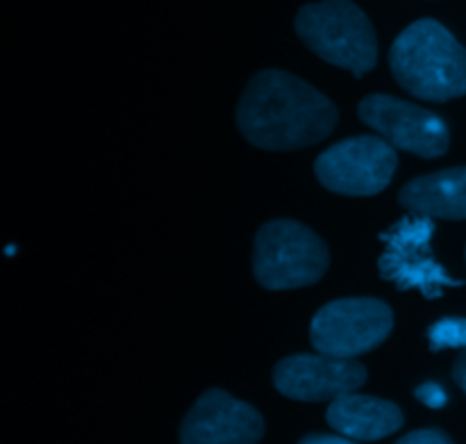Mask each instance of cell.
I'll list each match as a JSON object with an SVG mask.
<instances>
[{
    "instance_id": "52a82bcc",
    "label": "cell",
    "mask_w": 466,
    "mask_h": 444,
    "mask_svg": "<svg viewBox=\"0 0 466 444\" xmlns=\"http://www.w3.org/2000/svg\"><path fill=\"white\" fill-rule=\"evenodd\" d=\"M396 149L382 137H350L330 146L314 162L326 190L344 196H373L385 190L396 171Z\"/></svg>"
},
{
    "instance_id": "8fae6325",
    "label": "cell",
    "mask_w": 466,
    "mask_h": 444,
    "mask_svg": "<svg viewBox=\"0 0 466 444\" xmlns=\"http://www.w3.org/2000/svg\"><path fill=\"white\" fill-rule=\"evenodd\" d=\"M328 424L341 436L358 442H373L403 427V413L396 404L367 395H341L328 406Z\"/></svg>"
},
{
    "instance_id": "8992f818",
    "label": "cell",
    "mask_w": 466,
    "mask_h": 444,
    "mask_svg": "<svg viewBox=\"0 0 466 444\" xmlns=\"http://www.w3.org/2000/svg\"><path fill=\"white\" fill-rule=\"evenodd\" d=\"M394 315L378 299H339L323 305L312 319L309 340L319 354L355 358L390 337Z\"/></svg>"
},
{
    "instance_id": "ba28073f",
    "label": "cell",
    "mask_w": 466,
    "mask_h": 444,
    "mask_svg": "<svg viewBox=\"0 0 466 444\" xmlns=\"http://www.w3.org/2000/svg\"><path fill=\"white\" fill-rule=\"evenodd\" d=\"M360 119L387 144L419 158H440L449 150L451 137L444 119L408 100L373 94L360 103Z\"/></svg>"
},
{
    "instance_id": "3957f363",
    "label": "cell",
    "mask_w": 466,
    "mask_h": 444,
    "mask_svg": "<svg viewBox=\"0 0 466 444\" xmlns=\"http://www.w3.org/2000/svg\"><path fill=\"white\" fill-rule=\"evenodd\" d=\"M296 32L312 53L355 77L376 67V32L362 9L350 0H321L305 5L296 16Z\"/></svg>"
},
{
    "instance_id": "30bf717a",
    "label": "cell",
    "mask_w": 466,
    "mask_h": 444,
    "mask_svg": "<svg viewBox=\"0 0 466 444\" xmlns=\"http://www.w3.org/2000/svg\"><path fill=\"white\" fill-rule=\"evenodd\" d=\"M262 436V415L223 390L205 392L180 427V444H258Z\"/></svg>"
},
{
    "instance_id": "5bb4252c",
    "label": "cell",
    "mask_w": 466,
    "mask_h": 444,
    "mask_svg": "<svg viewBox=\"0 0 466 444\" xmlns=\"http://www.w3.org/2000/svg\"><path fill=\"white\" fill-rule=\"evenodd\" d=\"M417 399L421 404H426L428 408H444L446 401H449V395L437 383H423L421 387H417Z\"/></svg>"
},
{
    "instance_id": "5b68a950",
    "label": "cell",
    "mask_w": 466,
    "mask_h": 444,
    "mask_svg": "<svg viewBox=\"0 0 466 444\" xmlns=\"http://www.w3.org/2000/svg\"><path fill=\"white\" fill-rule=\"evenodd\" d=\"M435 235V222L423 214H410L396 222L380 235L385 242L378 269L385 281L394 283L399 290H419L426 299H440L444 287H462L446 274L431 251Z\"/></svg>"
},
{
    "instance_id": "9c48e42d",
    "label": "cell",
    "mask_w": 466,
    "mask_h": 444,
    "mask_svg": "<svg viewBox=\"0 0 466 444\" xmlns=\"http://www.w3.org/2000/svg\"><path fill=\"white\" fill-rule=\"evenodd\" d=\"M367 381V369L353 358L326 354H299L280 360L273 372L278 392L296 401H335Z\"/></svg>"
},
{
    "instance_id": "9a60e30c",
    "label": "cell",
    "mask_w": 466,
    "mask_h": 444,
    "mask_svg": "<svg viewBox=\"0 0 466 444\" xmlns=\"http://www.w3.org/2000/svg\"><path fill=\"white\" fill-rule=\"evenodd\" d=\"M396 444H455L446 433L435 431V429H423V431L408 433L405 438H400Z\"/></svg>"
},
{
    "instance_id": "7a4b0ae2",
    "label": "cell",
    "mask_w": 466,
    "mask_h": 444,
    "mask_svg": "<svg viewBox=\"0 0 466 444\" xmlns=\"http://www.w3.org/2000/svg\"><path fill=\"white\" fill-rule=\"evenodd\" d=\"M390 64L396 82L419 98L444 103L466 94V48L432 18L396 36Z\"/></svg>"
},
{
    "instance_id": "7c38bea8",
    "label": "cell",
    "mask_w": 466,
    "mask_h": 444,
    "mask_svg": "<svg viewBox=\"0 0 466 444\" xmlns=\"http://www.w3.org/2000/svg\"><path fill=\"white\" fill-rule=\"evenodd\" d=\"M400 205L431 219H466V167L414 178L400 190Z\"/></svg>"
},
{
    "instance_id": "4fadbf2b",
    "label": "cell",
    "mask_w": 466,
    "mask_h": 444,
    "mask_svg": "<svg viewBox=\"0 0 466 444\" xmlns=\"http://www.w3.org/2000/svg\"><path fill=\"white\" fill-rule=\"evenodd\" d=\"M431 349H466V317H446L440 319L428 328Z\"/></svg>"
},
{
    "instance_id": "e0dca14e",
    "label": "cell",
    "mask_w": 466,
    "mask_h": 444,
    "mask_svg": "<svg viewBox=\"0 0 466 444\" xmlns=\"http://www.w3.org/2000/svg\"><path fill=\"white\" fill-rule=\"evenodd\" d=\"M453 378H455V383H458V386L466 392V349L458 356V360H455Z\"/></svg>"
},
{
    "instance_id": "6da1fadb",
    "label": "cell",
    "mask_w": 466,
    "mask_h": 444,
    "mask_svg": "<svg viewBox=\"0 0 466 444\" xmlns=\"http://www.w3.org/2000/svg\"><path fill=\"white\" fill-rule=\"evenodd\" d=\"M337 108L312 85L285 71H262L248 82L237 108V126L264 150H296L332 132Z\"/></svg>"
},
{
    "instance_id": "2e32d148",
    "label": "cell",
    "mask_w": 466,
    "mask_h": 444,
    "mask_svg": "<svg viewBox=\"0 0 466 444\" xmlns=\"http://www.w3.org/2000/svg\"><path fill=\"white\" fill-rule=\"evenodd\" d=\"M299 444H358V440H350L346 436H309Z\"/></svg>"
},
{
    "instance_id": "277c9868",
    "label": "cell",
    "mask_w": 466,
    "mask_h": 444,
    "mask_svg": "<svg viewBox=\"0 0 466 444\" xmlns=\"http://www.w3.org/2000/svg\"><path fill=\"white\" fill-rule=\"evenodd\" d=\"M328 264L326 244L299 222H268L255 237L253 272L267 290L312 285L326 274Z\"/></svg>"
}]
</instances>
